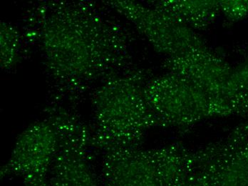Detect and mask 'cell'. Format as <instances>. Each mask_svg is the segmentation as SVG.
Returning a JSON list of instances; mask_svg holds the SVG:
<instances>
[{
    "mask_svg": "<svg viewBox=\"0 0 248 186\" xmlns=\"http://www.w3.org/2000/svg\"><path fill=\"white\" fill-rule=\"evenodd\" d=\"M219 3L228 23H235L248 15V0H219Z\"/></svg>",
    "mask_w": 248,
    "mask_h": 186,
    "instance_id": "obj_13",
    "label": "cell"
},
{
    "mask_svg": "<svg viewBox=\"0 0 248 186\" xmlns=\"http://www.w3.org/2000/svg\"><path fill=\"white\" fill-rule=\"evenodd\" d=\"M240 52H241V54H243V55L247 56L248 57V45L242 48L240 50Z\"/></svg>",
    "mask_w": 248,
    "mask_h": 186,
    "instance_id": "obj_15",
    "label": "cell"
},
{
    "mask_svg": "<svg viewBox=\"0 0 248 186\" xmlns=\"http://www.w3.org/2000/svg\"><path fill=\"white\" fill-rule=\"evenodd\" d=\"M149 78L146 71L132 68L101 82L92 98V148L102 153L139 148L149 130L161 127L145 97Z\"/></svg>",
    "mask_w": 248,
    "mask_h": 186,
    "instance_id": "obj_2",
    "label": "cell"
},
{
    "mask_svg": "<svg viewBox=\"0 0 248 186\" xmlns=\"http://www.w3.org/2000/svg\"><path fill=\"white\" fill-rule=\"evenodd\" d=\"M47 114L55 122L60 133L47 186H101L99 170L89 153L92 148L91 129L62 107H50Z\"/></svg>",
    "mask_w": 248,
    "mask_h": 186,
    "instance_id": "obj_5",
    "label": "cell"
},
{
    "mask_svg": "<svg viewBox=\"0 0 248 186\" xmlns=\"http://www.w3.org/2000/svg\"><path fill=\"white\" fill-rule=\"evenodd\" d=\"M106 4L129 21L153 48L166 57L206 45L196 31L152 4L131 0H112Z\"/></svg>",
    "mask_w": 248,
    "mask_h": 186,
    "instance_id": "obj_7",
    "label": "cell"
},
{
    "mask_svg": "<svg viewBox=\"0 0 248 186\" xmlns=\"http://www.w3.org/2000/svg\"><path fill=\"white\" fill-rule=\"evenodd\" d=\"M150 4L170 14L194 31L206 30L220 14L217 0H163Z\"/></svg>",
    "mask_w": 248,
    "mask_h": 186,
    "instance_id": "obj_10",
    "label": "cell"
},
{
    "mask_svg": "<svg viewBox=\"0 0 248 186\" xmlns=\"http://www.w3.org/2000/svg\"><path fill=\"white\" fill-rule=\"evenodd\" d=\"M163 68L166 72L180 75L223 100L225 85L232 69L227 60L207 45L166 57Z\"/></svg>",
    "mask_w": 248,
    "mask_h": 186,
    "instance_id": "obj_9",
    "label": "cell"
},
{
    "mask_svg": "<svg viewBox=\"0 0 248 186\" xmlns=\"http://www.w3.org/2000/svg\"><path fill=\"white\" fill-rule=\"evenodd\" d=\"M203 152L211 186H248V119Z\"/></svg>",
    "mask_w": 248,
    "mask_h": 186,
    "instance_id": "obj_8",
    "label": "cell"
},
{
    "mask_svg": "<svg viewBox=\"0 0 248 186\" xmlns=\"http://www.w3.org/2000/svg\"><path fill=\"white\" fill-rule=\"evenodd\" d=\"M202 158L199 167L178 186H211L208 173L202 165Z\"/></svg>",
    "mask_w": 248,
    "mask_h": 186,
    "instance_id": "obj_14",
    "label": "cell"
},
{
    "mask_svg": "<svg viewBox=\"0 0 248 186\" xmlns=\"http://www.w3.org/2000/svg\"><path fill=\"white\" fill-rule=\"evenodd\" d=\"M223 98L232 107L235 116L248 119V57L243 63L232 67Z\"/></svg>",
    "mask_w": 248,
    "mask_h": 186,
    "instance_id": "obj_11",
    "label": "cell"
},
{
    "mask_svg": "<svg viewBox=\"0 0 248 186\" xmlns=\"http://www.w3.org/2000/svg\"><path fill=\"white\" fill-rule=\"evenodd\" d=\"M37 41L50 79L72 91L131 69L129 33L84 2L42 7ZM101 81V82H102Z\"/></svg>",
    "mask_w": 248,
    "mask_h": 186,
    "instance_id": "obj_1",
    "label": "cell"
},
{
    "mask_svg": "<svg viewBox=\"0 0 248 186\" xmlns=\"http://www.w3.org/2000/svg\"><path fill=\"white\" fill-rule=\"evenodd\" d=\"M59 143L58 128L49 115L45 120L33 122L18 136L0 177H16L22 186H47Z\"/></svg>",
    "mask_w": 248,
    "mask_h": 186,
    "instance_id": "obj_6",
    "label": "cell"
},
{
    "mask_svg": "<svg viewBox=\"0 0 248 186\" xmlns=\"http://www.w3.org/2000/svg\"><path fill=\"white\" fill-rule=\"evenodd\" d=\"M144 93L163 128L186 130L213 118L235 116L223 98L207 93L190 80L170 72L150 78L145 85Z\"/></svg>",
    "mask_w": 248,
    "mask_h": 186,
    "instance_id": "obj_4",
    "label": "cell"
},
{
    "mask_svg": "<svg viewBox=\"0 0 248 186\" xmlns=\"http://www.w3.org/2000/svg\"><path fill=\"white\" fill-rule=\"evenodd\" d=\"M0 45L1 69L10 70L20 60L21 40L19 32L8 22H1Z\"/></svg>",
    "mask_w": 248,
    "mask_h": 186,
    "instance_id": "obj_12",
    "label": "cell"
},
{
    "mask_svg": "<svg viewBox=\"0 0 248 186\" xmlns=\"http://www.w3.org/2000/svg\"><path fill=\"white\" fill-rule=\"evenodd\" d=\"M202 158V148L190 149L180 142L153 149L107 151L99 170L101 186H178Z\"/></svg>",
    "mask_w": 248,
    "mask_h": 186,
    "instance_id": "obj_3",
    "label": "cell"
}]
</instances>
